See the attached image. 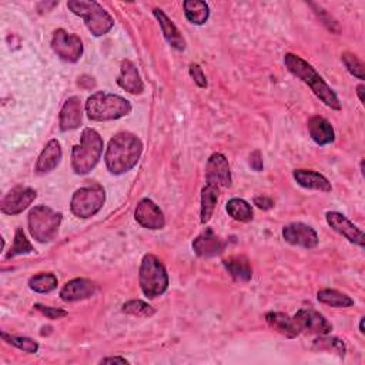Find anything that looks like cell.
Wrapping results in <instances>:
<instances>
[{
  "label": "cell",
  "mask_w": 365,
  "mask_h": 365,
  "mask_svg": "<svg viewBox=\"0 0 365 365\" xmlns=\"http://www.w3.org/2000/svg\"><path fill=\"white\" fill-rule=\"evenodd\" d=\"M106 203V191L100 184H92L82 187L75 191L70 210L78 218H92L95 217Z\"/></svg>",
  "instance_id": "ba28073f"
},
{
  "label": "cell",
  "mask_w": 365,
  "mask_h": 365,
  "mask_svg": "<svg viewBox=\"0 0 365 365\" xmlns=\"http://www.w3.org/2000/svg\"><path fill=\"white\" fill-rule=\"evenodd\" d=\"M224 265L230 275L238 282H248L253 278L251 265L244 257H231L224 261Z\"/></svg>",
  "instance_id": "4316f807"
},
{
  "label": "cell",
  "mask_w": 365,
  "mask_h": 365,
  "mask_svg": "<svg viewBox=\"0 0 365 365\" xmlns=\"http://www.w3.org/2000/svg\"><path fill=\"white\" fill-rule=\"evenodd\" d=\"M292 318L300 332L307 331L315 335H328L332 331V324L322 314L312 308H301Z\"/></svg>",
  "instance_id": "8fae6325"
},
{
  "label": "cell",
  "mask_w": 365,
  "mask_h": 365,
  "mask_svg": "<svg viewBox=\"0 0 365 365\" xmlns=\"http://www.w3.org/2000/svg\"><path fill=\"white\" fill-rule=\"evenodd\" d=\"M154 18L157 19L160 29L163 32V36L166 39V42L176 51L183 52L186 49V41L183 38V35L180 33V31L177 29V26L170 21V18L162 11V9H154L153 11Z\"/></svg>",
  "instance_id": "44dd1931"
},
{
  "label": "cell",
  "mask_w": 365,
  "mask_h": 365,
  "mask_svg": "<svg viewBox=\"0 0 365 365\" xmlns=\"http://www.w3.org/2000/svg\"><path fill=\"white\" fill-rule=\"evenodd\" d=\"M113 362H119V364H129V361L123 356H107V358H103L100 361V364H113Z\"/></svg>",
  "instance_id": "ab89813d"
},
{
  "label": "cell",
  "mask_w": 365,
  "mask_h": 365,
  "mask_svg": "<svg viewBox=\"0 0 365 365\" xmlns=\"http://www.w3.org/2000/svg\"><path fill=\"white\" fill-rule=\"evenodd\" d=\"M122 310L125 314L134 315V317H143V318H149L156 314V310L150 304H147L142 300H130L123 304Z\"/></svg>",
  "instance_id": "d6a6232c"
},
{
  "label": "cell",
  "mask_w": 365,
  "mask_h": 365,
  "mask_svg": "<svg viewBox=\"0 0 365 365\" xmlns=\"http://www.w3.org/2000/svg\"><path fill=\"white\" fill-rule=\"evenodd\" d=\"M58 277L52 273H41L29 280V287L32 291L39 294H48L58 288Z\"/></svg>",
  "instance_id": "f546056e"
},
{
  "label": "cell",
  "mask_w": 365,
  "mask_h": 365,
  "mask_svg": "<svg viewBox=\"0 0 365 365\" xmlns=\"http://www.w3.org/2000/svg\"><path fill=\"white\" fill-rule=\"evenodd\" d=\"M105 143L95 129H85L80 144L72 150V169L78 176H86L99 164L103 154Z\"/></svg>",
  "instance_id": "3957f363"
},
{
  "label": "cell",
  "mask_w": 365,
  "mask_h": 365,
  "mask_svg": "<svg viewBox=\"0 0 365 365\" xmlns=\"http://www.w3.org/2000/svg\"><path fill=\"white\" fill-rule=\"evenodd\" d=\"M38 193L31 187L18 186L12 189L0 201V210L8 216H18L32 206L36 200Z\"/></svg>",
  "instance_id": "30bf717a"
},
{
  "label": "cell",
  "mask_w": 365,
  "mask_h": 365,
  "mask_svg": "<svg viewBox=\"0 0 365 365\" xmlns=\"http://www.w3.org/2000/svg\"><path fill=\"white\" fill-rule=\"evenodd\" d=\"M282 238L285 243L307 250L315 248L318 245L317 231L304 223H291L282 228Z\"/></svg>",
  "instance_id": "4fadbf2b"
},
{
  "label": "cell",
  "mask_w": 365,
  "mask_h": 365,
  "mask_svg": "<svg viewBox=\"0 0 365 365\" xmlns=\"http://www.w3.org/2000/svg\"><path fill=\"white\" fill-rule=\"evenodd\" d=\"M117 85L130 95H142L144 92V83L136 65L127 59L123 60L120 65Z\"/></svg>",
  "instance_id": "d6986e66"
},
{
  "label": "cell",
  "mask_w": 365,
  "mask_h": 365,
  "mask_svg": "<svg viewBox=\"0 0 365 365\" xmlns=\"http://www.w3.org/2000/svg\"><path fill=\"white\" fill-rule=\"evenodd\" d=\"M292 177L298 186L308 190H317L322 193H329L332 190V186L328 181V179L314 170H294Z\"/></svg>",
  "instance_id": "603a6c76"
},
{
  "label": "cell",
  "mask_w": 365,
  "mask_h": 365,
  "mask_svg": "<svg viewBox=\"0 0 365 365\" xmlns=\"http://www.w3.org/2000/svg\"><path fill=\"white\" fill-rule=\"evenodd\" d=\"M68 8L79 18L85 21L86 28L95 38L107 35L113 26L115 21L110 14L97 2H86V0H70Z\"/></svg>",
  "instance_id": "5b68a950"
},
{
  "label": "cell",
  "mask_w": 365,
  "mask_h": 365,
  "mask_svg": "<svg viewBox=\"0 0 365 365\" xmlns=\"http://www.w3.org/2000/svg\"><path fill=\"white\" fill-rule=\"evenodd\" d=\"M63 153H62V144L59 140L52 139L46 147L43 149V152L41 153L38 163H36V173L38 174H46L53 171L62 162Z\"/></svg>",
  "instance_id": "ffe728a7"
},
{
  "label": "cell",
  "mask_w": 365,
  "mask_h": 365,
  "mask_svg": "<svg viewBox=\"0 0 365 365\" xmlns=\"http://www.w3.org/2000/svg\"><path fill=\"white\" fill-rule=\"evenodd\" d=\"M226 248V241L217 236L213 228H206L193 241L194 253L201 258H210L220 255Z\"/></svg>",
  "instance_id": "2e32d148"
},
{
  "label": "cell",
  "mask_w": 365,
  "mask_h": 365,
  "mask_svg": "<svg viewBox=\"0 0 365 365\" xmlns=\"http://www.w3.org/2000/svg\"><path fill=\"white\" fill-rule=\"evenodd\" d=\"M97 291V287L93 281L88 278H75L66 282L60 291V298L66 302L82 301L93 297Z\"/></svg>",
  "instance_id": "ac0fdd59"
},
{
  "label": "cell",
  "mask_w": 365,
  "mask_h": 365,
  "mask_svg": "<svg viewBox=\"0 0 365 365\" xmlns=\"http://www.w3.org/2000/svg\"><path fill=\"white\" fill-rule=\"evenodd\" d=\"M314 349L318 351H328V352H334L338 356L345 355L347 347L344 344L342 339L337 338V337H327V335H319L315 341H314Z\"/></svg>",
  "instance_id": "4dcf8cb0"
},
{
  "label": "cell",
  "mask_w": 365,
  "mask_h": 365,
  "mask_svg": "<svg viewBox=\"0 0 365 365\" xmlns=\"http://www.w3.org/2000/svg\"><path fill=\"white\" fill-rule=\"evenodd\" d=\"M88 117L93 122H110L126 117L132 113V105L122 96L97 92L86 102Z\"/></svg>",
  "instance_id": "277c9868"
},
{
  "label": "cell",
  "mask_w": 365,
  "mask_h": 365,
  "mask_svg": "<svg viewBox=\"0 0 365 365\" xmlns=\"http://www.w3.org/2000/svg\"><path fill=\"white\" fill-rule=\"evenodd\" d=\"M206 184H213L218 189H227L231 186V170L224 154L214 153L207 160Z\"/></svg>",
  "instance_id": "7c38bea8"
},
{
  "label": "cell",
  "mask_w": 365,
  "mask_h": 365,
  "mask_svg": "<svg viewBox=\"0 0 365 365\" xmlns=\"http://www.w3.org/2000/svg\"><path fill=\"white\" fill-rule=\"evenodd\" d=\"M307 127H308L310 137L318 146H327V144L334 143L335 132H334V127L331 126V123L327 119L319 117V116H314L308 120Z\"/></svg>",
  "instance_id": "7402d4cb"
},
{
  "label": "cell",
  "mask_w": 365,
  "mask_h": 365,
  "mask_svg": "<svg viewBox=\"0 0 365 365\" xmlns=\"http://www.w3.org/2000/svg\"><path fill=\"white\" fill-rule=\"evenodd\" d=\"M284 65L288 69V72L301 82H304L327 107L332 110H341V103L337 95L310 63H307L297 55L287 53L284 56Z\"/></svg>",
  "instance_id": "7a4b0ae2"
},
{
  "label": "cell",
  "mask_w": 365,
  "mask_h": 365,
  "mask_svg": "<svg viewBox=\"0 0 365 365\" xmlns=\"http://www.w3.org/2000/svg\"><path fill=\"white\" fill-rule=\"evenodd\" d=\"M33 245L31 244V241L28 240L26 234L23 233L22 228H18L15 233V240H14V245L11 247V251L6 254V258L11 260L14 257L18 255H23V254H31L33 253Z\"/></svg>",
  "instance_id": "1f68e13d"
},
{
  "label": "cell",
  "mask_w": 365,
  "mask_h": 365,
  "mask_svg": "<svg viewBox=\"0 0 365 365\" xmlns=\"http://www.w3.org/2000/svg\"><path fill=\"white\" fill-rule=\"evenodd\" d=\"M2 338L8 344H11V345H14V347H16V348H19L25 352L36 354L39 351V344L29 337H16V335H9L6 332H2Z\"/></svg>",
  "instance_id": "836d02e7"
},
{
  "label": "cell",
  "mask_w": 365,
  "mask_h": 365,
  "mask_svg": "<svg viewBox=\"0 0 365 365\" xmlns=\"http://www.w3.org/2000/svg\"><path fill=\"white\" fill-rule=\"evenodd\" d=\"M51 45L56 56L66 63H78L85 52L82 39L78 35L66 32L65 29H58L53 33Z\"/></svg>",
  "instance_id": "9c48e42d"
},
{
  "label": "cell",
  "mask_w": 365,
  "mask_h": 365,
  "mask_svg": "<svg viewBox=\"0 0 365 365\" xmlns=\"http://www.w3.org/2000/svg\"><path fill=\"white\" fill-rule=\"evenodd\" d=\"M265 321L273 329H275L277 332H280L281 335H284L287 338H295L300 334V329H298L294 318H291L290 315H287L284 312H275V311L267 312Z\"/></svg>",
  "instance_id": "cb8c5ba5"
},
{
  "label": "cell",
  "mask_w": 365,
  "mask_h": 365,
  "mask_svg": "<svg viewBox=\"0 0 365 365\" xmlns=\"http://www.w3.org/2000/svg\"><path fill=\"white\" fill-rule=\"evenodd\" d=\"M254 206H257L260 210H270L274 206V201L270 197L265 196H260L254 199Z\"/></svg>",
  "instance_id": "f35d334b"
},
{
  "label": "cell",
  "mask_w": 365,
  "mask_h": 365,
  "mask_svg": "<svg viewBox=\"0 0 365 365\" xmlns=\"http://www.w3.org/2000/svg\"><path fill=\"white\" fill-rule=\"evenodd\" d=\"M83 120V106L82 100L78 96L69 97L62 110H60V117H59V126L62 132H70L76 130L80 127Z\"/></svg>",
  "instance_id": "e0dca14e"
},
{
  "label": "cell",
  "mask_w": 365,
  "mask_h": 365,
  "mask_svg": "<svg viewBox=\"0 0 365 365\" xmlns=\"http://www.w3.org/2000/svg\"><path fill=\"white\" fill-rule=\"evenodd\" d=\"M364 321H365V318L362 317V318H361V321H359V332H361V334H364V332H365V331H364Z\"/></svg>",
  "instance_id": "b9f144b4"
},
{
  "label": "cell",
  "mask_w": 365,
  "mask_h": 365,
  "mask_svg": "<svg viewBox=\"0 0 365 365\" xmlns=\"http://www.w3.org/2000/svg\"><path fill=\"white\" fill-rule=\"evenodd\" d=\"M63 216L46 206H36L29 213V231L38 243H51L59 233Z\"/></svg>",
  "instance_id": "52a82bcc"
},
{
  "label": "cell",
  "mask_w": 365,
  "mask_h": 365,
  "mask_svg": "<svg viewBox=\"0 0 365 365\" xmlns=\"http://www.w3.org/2000/svg\"><path fill=\"white\" fill-rule=\"evenodd\" d=\"M341 60H342L345 69L354 78H356L359 80H364V65H362V62L355 55H352L349 52H345V53L341 55Z\"/></svg>",
  "instance_id": "e575fe53"
},
{
  "label": "cell",
  "mask_w": 365,
  "mask_h": 365,
  "mask_svg": "<svg viewBox=\"0 0 365 365\" xmlns=\"http://www.w3.org/2000/svg\"><path fill=\"white\" fill-rule=\"evenodd\" d=\"M226 210L228 216L240 223H248L253 220V207L243 199H231L226 204Z\"/></svg>",
  "instance_id": "f1b7e54d"
},
{
  "label": "cell",
  "mask_w": 365,
  "mask_h": 365,
  "mask_svg": "<svg viewBox=\"0 0 365 365\" xmlns=\"http://www.w3.org/2000/svg\"><path fill=\"white\" fill-rule=\"evenodd\" d=\"M325 220L334 231H337L338 234L345 237L349 243L356 244L359 247L365 245L364 233L354 223H351L344 214H341L338 211H328L325 214Z\"/></svg>",
  "instance_id": "9a60e30c"
},
{
  "label": "cell",
  "mask_w": 365,
  "mask_h": 365,
  "mask_svg": "<svg viewBox=\"0 0 365 365\" xmlns=\"http://www.w3.org/2000/svg\"><path fill=\"white\" fill-rule=\"evenodd\" d=\"M143 153V143L142 140L129 132L117 133L107 146L105 162L107 170L115 174L120 176L133 170Z\"/></svg>",
  "instance_id": "6da1fadb"
},
{
  "label": "cell",
  "mask_w": 365,
  "mask_h": 365,
  "mask_svg": "<svg viewBox=\"0 0 365 365\" xmlns=\"http://www.w3.org/2000/svg\"><path fill=\"white\" fill-rule=\"evenodd\" d=\"M136 221L147 230H162L166 226V218L160 207L150 199H143L134 211Z\"/></svg>",
  "instance_id": "5bb4252c"
},
{
  "label": "cell",
  "mask_w": 365,
  "mask_h": 365,
  "mask_svg": "<svg viewBox=\"0 0 365 365\" xmlns=\"http://www.w3.org/2000/svg\"><path fill=\"white\" fill-rule=\"evenodd\" d=\"M140 288L147 298H157L169 288V274L164 264L153 254H146L139 273Z\"/></svg>",
  "instance_id": "8992f818"
},
{
  "label": "cell",
  "mask_w": 365,
  "mask_h": 365,
  "mask_svg": "<svg viewBox=\"0 0 365 365\" xmlns=\"http://www.w3.org/2000/svg\"><path fill=\"white\" fill-rule=\"evenodd\" d=\"M183 11L187 21L194 26H203L210 18V6L200 0H186L183 2Z\"/></svg>",
  "instance_id": "d4e9b609"
},
{
  "label": "cell",
  "mask_w": 365,
  "mask_h": 365,
  "mask_svg": "<svg viewBox=\"0 0 365 365\" xmlns=\"http://www.w3.org/2000/svg\"><path fill=\"white\" fill-rule=\"evenodd\" d=\"M250 166L254 171H261L264 164H263V156H261V152L260 150H255L251 153L250 156Z\"/></svg>",
  "instance_id": "74e56055"
},
{
  "label": "cell",
  "mask_w": 365,
  "mask_h": 365,
  "mask_svg": "<svg viewBox=\"0 0 365 365\" xmlns=\"http://www.w3.org/2000/svg\"><path fill=\"white\" fill-rule=\"evenodd\" d=\"M35 310H38L39 312H42L43 315H46L51 319H59L68 315V311L62 310V308H55V307H46L42 304H35Z\"/></svg>",
  "instance_id": "8d00e7d4"
},
{
  "label": "cell",
  "mask_w": 365,
  "mask_h": 365,
  "mask_svg": "<svg viewBox=\"0 0 365 365\" xmlns=\"http://www.w3.org/2000/svg\"><path fill=\"white\" fill-rule=\"evenodd\" d=\"M220 196V189L213 184H206L201 190V208H200V220L201 224L210 221L214 214L217 201Z\"/></svg>",
  "instance_id": "484cf974"
},
{
  "label": "cell",
  "mask_w": 365,
  "mask_h": 365,
  "mask_svg": "<svg viewBox=\"0 0 365 365\" xmlns=\"http://www.w3.org/2000/svg\"><path fill=\"white\" fill-rule=\"evenodd\" d=\"M189 73H190L191 79L194 80V83H196L199 88H201V89L207 88V78H206L203 69H201L197 63H191V65L189 66Z\"/></svg>",
  "instance_id": "d590c367"
},
{
  "label": "cell",
  "mask_w": 365,
  "mask_h": 365,
  "mask_svg": "<svg viewBox=\"0 0 365 365\" xmlns=\"http://www.w3.org/2000/svg\"><path fill=\"white\" fill-rule=\"evenodd\" d=\"M364 90H365V86L362 83L356 86V95H358V99L361 103H364Z\"/></svg>",
  "instance_id": "60d3db41"
},
{
  "label": "cell",
  "mask_w": 365,
  "mask_h": 365,
  "mask_svg": "<svg viewBox=\"0 0 365 365\" xmlns=\"http://www.w3.org/2000/svg\"><path fill=\"white\" fill-rule=\"evenodd\" d=\"M317 298L319 302L334 308H348L354 305V300L349 295L337 290H329V288L318 291Z\"/></svg>",
  "instance_id": "83f0119b"
}]
</instances>
